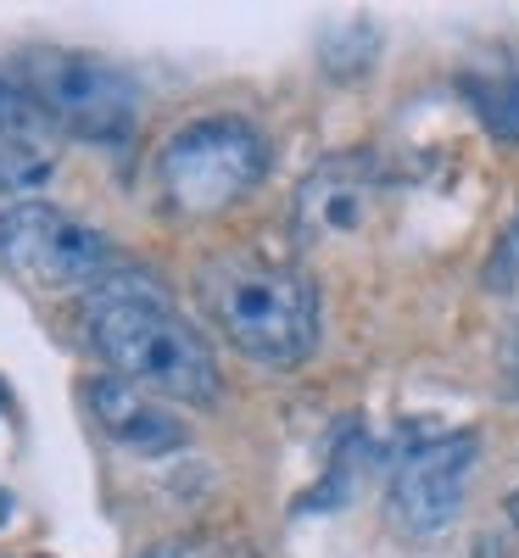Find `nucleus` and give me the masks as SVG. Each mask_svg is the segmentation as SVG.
Returning <instances> with one entry per match:
<instances>
[{"mask_svg":"<svg viewBox=\"0 0 519 558\" xmlns=\"http://www.w3.org/2000/svg\"><path fill=\"white\" fill-rule=\"evenodd\" d=\"M84 341L118 380L140 391L184 408L218 402V357L207 336L168 302L152 274L112 268L84 302Z\"/></svg>","mask_w":519,"mask_h":558,"instance_id":"obj_1","label":"nucleus"},{"mask_svg":"<svg viewBox=\"0 0 519 558\" xmlns=\"http://www.w3.org/2000/svg\"><path fill=\"white\" fill-rule=\"evenodd\" d=\"M196 302L213 330L257 368H297L318 347V286L291 257L218 252L196 268Z\"/></svg>","mask_w":519,"mask_h":558,"instance_id":"obj_2","label":"nucleus"},{"mask_svg":"<svg viewBox=\"0 0 519 558\" xmlns=\"http://www.w3.org/2000/svg\"><path fill=\"white\" fill-rule=\"evenodd\" d=\"M274 146L252 118H196L162 140L157 151V184L162 202L179 218H213L234 202H246L268 179Z\"/></svg>","mask_w":519,"mask_h":558,"instance_id":"obj_3","label":"nucleus"},{"mask_svg":"<svg viewBox=\"0 0 519 558\" xmlns=\"http://www.w3.org/2000/svg\"><path fill=\"white\" fill-rule=\"evenodd\" d=\"M23 96L34 112L68 140L123 157L140 134V89L123 68L84 57V51H28L23 57Z\"/></svg>","mask_w":519,"mask_h":558,"instance_id":"obj_4","label":"nucleus"},{"mask_svg":"<svg viewBox=\"0 0 519 558\" xmlns=\"http://www.w3.org/2000/svg\"><path fill=\"white\" fill-rule=\"evenodd\" d=\"M0 268L28 291L68 296V291H96L118 268V257L101 229L73 218L68 207L12 202L0 207Z\"/></svg>","mask_w":519,"mask_h":558,"instance_id":"obj_5","label":"nucleus"},{"mask_svg":"<svg viewBox=\"0 0 519 558\" xmlns=\"http://www.w3.org/2000/svg\"><path fill=\"white\" fill-rule=\"evenodd\" d=\"M481 463V436L475 430H431L413 436L391 458V486H386V514L402 536H442L469 497Z\"/></svg>","mask_w":519,"mask_h":558,"instance_id":"obj_6","label":"nucleus"},{"mask_svg":"<svg viewBox=\"0 0 519 558\" xmlns=\"http://www.w3.org/2000/svg\"><path fill=\"white\" fill-rule=\"evenodd\" d=\"M381 184H386V168H381L374 151H336V157H324L297 184V196H291V235L302 246L352 235V229L369 218Z\"/></svg>","mask_w":519,"mask_h":558,"instance_id":"obj_7","label":"nucleus"},{"mask_svg":"<svg viewBox=\"0 0 519 558\" xmlns=\"http://www.w3.org/2000/svg\"><path fill=\"white\" fill-rule=\"evenodd\" d=\"M89 413H96L101 436H112L123 452H140V458H162V452H179L191 441V430H184L152 391H140L118 375H101L89 386Z\"/></svg>","mask_w":519,"mask_h":558,"instance_id":"obj_8","label":"nucleus"},{"mask_svg":"<svg viewBox=\"0 0 519 558\" xmlns=\"http://www.w3.org/2000/svg\"><path fill=\"white\" fill-rule=\"evenodd\" d=\"M57 173V129L39 112L0 123V196H28Z\"/></svg>","mask_w":519,"mask_h":558,"instance_id":"obj_9","label":"nucleus"},{"mask_svg":"<svg viewBox=\"0 0 519 558\" xmlns=\"http://www.w3.org/2000/svg\"><path fill=\"white\" fill-rule=\"evenodd\" d=\"M363 458H369V436H363V425L347 418V425L336 430V441H329V463H324L318 486H307L291 502V514L307 520V514H336V508H347L352 492H358V475H363Z\"/></svg>","mask_w":519,"mask_h":558,"instance_id":"obj_10","label":"nucleus"},{"mask_svg":"<svg viewBox=\"0 0 519 558\" xmlns=\"http://www.w3.org/2000/svg\"><path fill=\"white\" fill-rule=\"evenodd\" d=\"M458 96L469 101V112L481 118V129L503 146H519V73L514 68H469L458 73Z\"/></svg>","mask_w":519,"mask_h":558,"instance_id":"obj_11","label":"nucleus"},{"mask_svg":"<svg viewBox=\"0 0 519 558\" xmlns=\"http://www.w3.org/2000/svg\"><path fill=\"white\" fill-rule=\"evenodd\" d=\"M374 51H381V34H374V23L363 17H347L336 28H324L318 39V68L329 78H363L374 68Z\"/></svg>","mask_w":519,"mask_h":558,"instance_id":"obj_12","label":"nucleus"},{"mask_svg":"<svg viewBox=\"0 0 519 558\" xmlns=\"http://www.w3.org/2000/svg\"><path fill=\"white\" fill-rule=\"evenodd\" d=\"M23 112H34V101L23 96V84L0 78V123H12V118H23Z\"/></svg>","mask_w":519,"mask_h":558,"instance_id":"obj_13","label":"nucleus"},{"mask_svg":"<svg viewBox=\"0 0 519 558\" xmlns=\"http://www.w3.org/2000/svg\"><path fill=\"white\" fill-rule=\"evenodd\" d=\"M146 558H207L202 547H191V542H162V547H152Z\"/></svg>","mask_w":519,"mask_h":558,"instance_id":"obj_14","label":"nucleus"},{"mask_svg":"<svg viewBox=\"0 0 519 558\" xmlns=\"http://www.w3.org/2000/svg\"><path fill=\"white\" fill-rule=\"evenodd\" d=\"M503 363H508V380L519 386V324H514V336H508V347H503Z\"/></svg>","mask_w":519,"mask_h":558,"instance_id":"obj_15","label":"nucleus"},{"mask_svg":"<svg viewBox=\"0 0 519 558\" xmlns=\"http://www.w3.org/2000/svg\"><path fill=\"white\" fill-rule=\"evenodd\" d=\"M7 525H12V492L0 486V531H7Z\"/></svg>","mask_w":519,"mask_h":558,"instance_id":"obj_16","label":"nucleus"},{"mask_svg":"<svg viewBox=\"0 0 519 558\" xmlns=\"http://www.w3.org/2000/svg\"><path fill=\"white\" fill-rule=\"evenodd\" d=\"M503 508H508V525L519 531V492H508V502H503Z\"/></svg>","mask_w":519,"mask_h":558,"instance_id":"obj_17","label":"nucleus"}]
</instances>
